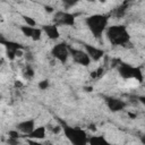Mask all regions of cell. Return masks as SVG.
I'll return each mask as SVG.
<instances>
[{"label": "cell", "instance_id": "52a82bcc", "mask_svg": "<svg viewBox=\"0 0 145 145\" xmlns=\"http://www.w3.org/2000/svg\"><path fill=\"white\" fill-rule=\"evenodd\" d=\"M54 22L59 25H68V26H71L74 25L75 23V16L71 15V14H68V12H58L54 17Z\"/></svg>", "mask_w": 145, "mask_h": 145}, {"label": "cell", "instance_id": "cb8c5ba5", "mask_svg": "<svg viewBox=\"0 0 145 145\" xmlns=\"http://www.w3.org/2000/svg\"><path fill=\"white\" fill-rule=\"evenodd\" d=\"M5 43V39H3V36L0 34V44H3Z\"/></svg>", "mask_w": 145, "mask_h": 145}, {"label": "cell", "instance_id": "d4e9b609", "mask_svg": "<svg viewBox=\"0 0 145 145\" xmlns=\"http://www.w3.org/2000/svg\"><path fill=\"white\" fill-rule=\"evenodd\" d=\"M45 8H46L48 11H52V8H51V7H45Z\"/></svg>", "mask_w": 145, "mask_h": 145}, {"label": "cell", "instance_id": "ffe728a7", "mask_svg": "<svg viewBox=\"0 0 145 145\" xmlns=\"http://www.w3.org/2000/svg\"><path fill=\"white\" fill-rule=\"evenodd\" d=\"M18 137H19V134H18V131H15V130H11V131H9V138L18 139Z\"/></svg>", "mask_w": 145, "mask_h": 145}, {"label": "cell", "instance_id": "2e32d148", "mask_svg": "<svg viewBox=\"0 0 145 145\" xmlns=\"http://www.w3.org/2000/svg\"><path fill=\"white\" fill-rule=\"evenodd\" d=\"M41 34H42V31L40 28H34V32H33V35H32V39L33 40H40L41 39Z\"/></svg>", "mask_w": 145, "mask_h": 145}, {"label": "cell", "instance_id": "ba28073f", "mask_svg": "<svg viewBox=\"0 0 145 145\" xmlns=\"http://www.w3.org/2000/svg\"><path fill=\"white\" fill-rule=\"evenodd\" d=\"M105 102H106L109 109L111 111H113V112L122 110L125 108V105H126V103L122 100H119V99H116V97H106Z\"/></svg>", "mask_w": 145, "mask_h": 145}, {"label": "cell", "instance_id": "8fae6325", "mask_svg": "<svg viewBox=\"0 0 145 145\" xmlns=\"http://www.w3.org/2000/svg\"><path fill=\"white\" fill-rule=\"evenodd\" d=\"M43 31L52 40H56V39L59 37V31H58V28H57L56 25H45L43 27Z\"/></svg>", "mask_w": 145, "mask_h": 145}, {"label": "cell", "instance_id": "e0dca14e", "mask_svg": "<svg viewBox=\"0 0 145 145\" xmlns=\"http://www.w3.org/2000/svg\"><path fill=\"white\" fill-rule=\"evenodd\" d=\"M24 20L26 22V24H27V26H29V27H34L35 26V20L34 19H32L31 17H24Z\"/></svg>", "mask_w": 145, "mask_h": 145}, {"label": "cell", "instance_id": "5b68a950", "mask_svg": "<svg viewBox=\"0 0 145 145\" xmlns=\"http://www.w3.org/2000/svg\"><path fill=\"white\" fill-rule=\"evenodd\" d=\"M52 56L54 58H57L60 62L65 63L69 56V49L67 48V45L65 43H59V44L54 45V48L52 49Z\"/></svg>", "mask_w": 145, "mask_h": 145}, {"label": "cell", "instance_id": "9a60e30c", "mask_svg": "<svg viewBox=\"0 0 145 145\" xmlns=\"http://www.w3.org/2000/svg\"><path fill=\"white\" fill-rule=\"evenodd\" d=\"M125 12H126V3L122 5L121 7H119L118 9H116L114 16H116V17H122V16L125 15Z\"/></svg>", "mask_w": 145, "mask_h": 145}, {"label": "cell", "instance_id": "6da1fadb", "mask_svg": "<svg viewBox=\"0 0 145 145\" xmlns=\"http://www.w3.org/2000/svg\"><path fill=\"white\" fill-rule=\"evenodd\" d=\"M106 34L113 45H125L129 41V34L123 26H111L108 28Z\"/></svg>", "mask_w": 145, "mask_h": 145}, {"label": "cell", "instance_id": "7c38bea8", "mask_svg": "<svg viewBox=\"0 0 145 145\" xmlns=\"http://www.w3.org/2000/svg\"><path fill=\"white\" fill-rule=\"evenodd\" d=\"M44 136H45V128L44 127H37L28 135V137L33 138V139H42V138H44Z\"/></svg>", "mask_w": 145, "mask_h": 145}, {"label": "cell", "instance_id": "9c48e42d", "mask_svg": "<svg viewBox=\"0 0 145 145\" xmlns=\"http://www.w3.org/2000/svg\"><path fill=\"white\" fill-rule=\"evenodd\" d=\"M17 129L25 134V135H29L34 129H35V123H34V120H25L20 123L17 125Z\"/></svg>", "mask_w": 145, "mask_h": 145}, {"label": "cell", "instance_id": "603a6c76", "mask_svg": "<svg viewBox=\"0 0 145 145\" xmlns=\"http://www.w3.org/2000/svg\"><path fill=\"white\" fill-rule=\"evenodd\" d=\"M26 59H28V60H32V59H33V57H32V53H27V54H26Z\"/></svg>", "mask_w": 145, "mask_h": 145}, {"label": "cell", "instance_id": "7a4b0ae2", "mask_svg": "<svg viewBox=\"0 0 145 145\" xmlns=\"http://www.w3.org/2000/svg\"><path fill=\"white\" fill-rule=\"evenodd\" d=\"M86 24L95 37H100L108 25V18L103 15H93L86 19Z\"/></svg>", "mask_w": 145, "mask_h": 145}, {"label": "cell", "instance_id": "4fadbf2b", "mask_svg": "<svg viewBox=\"0 0 145 145\" xmlns=\"http://www.w3.org/2000/svg\"><path fill=\"white\" fill-rule=\"evenodd\" d=\"M87 144H89V145H110L109 142L102 136H93V137L88 138Z\"/></svg>", "mask_w": 145, "mask_h": 145}, {"label": "cell", "instance_id": "8992f818", "mask_svg": "<svg viewBox=\"0 0 145 145\" xmlns=\"http://www.w3.org/2000/svg\"><path fill=\"white\" fill-rule=\"evenodd\" d=\"M69 53H71L74 60L77 62V63H80L83 66H88L91 59L89 57L87 56L86 52L82 51V50H75V49H69Z\"/></svg>", "mask_w": 145, "mask_h": 145}, {"label": "cell", "instance_id": "30bf717a", "mask_svg": "<svg viewBox=\"0 0 145 145\" xmlns=\"http://www.w3.org/2000/svg\"><path fill=\"white\" fill-rule=\"evenodd\" d=\"M85 49H86V53L89 57V59H93L95 61L100 60L104 54V52L101 49H97V48L92 46V45H85Z\"/></svg>", "mask_w": 145, "mask_h": 145}, {"label": "cell", "instance_id": "7402d4cb", "mask_svg": "<svg viewBox=\"0 0 145 145\" xmlns=\"http://www.w3.org/2000/svg\"><path fill=\"white\" fill-rule=\"evenodd\" d=\"M28 144L29 145H42V144H40V143L35 142V140H28Z\"/></svg>", "mask_w": 145, "mask_h": 145}, {"label": "cell", "instance_id": "5bb4252c", "mask_svg": "<svg viewBox=\"0 0 145 145\" xmlns=\"http://www.w3.org/2000/svg\"><path fill=\"white\" fill-rule=\"evenodd\" d=\"M34 28H35V27H29V26H22V32L24 33V35H25V36L32 37V35H33V32H34Z\"/></svg>", "mask_w": 145, "mask_h": 145}, {"label": "cell", "instance_id": "277c9868", "mask_svg": "<svg viewBox=\"0 0 145 145\" xmlns=\"http://www.w3.org/2000/svg\"><path fill=\"white\" fill-rule=\"evenodd\" d=\"M119 74L127 79H136V82L139 83L143 80V72L139 70V68H134L126 63H121L119 66Z\"/></svg>", "mask_w": 145, "mask_h": 145}, {"label": "cell", "instance_id": "484cf974", "mask_svg": "<svg viewBox=\"0 0 145 145\" xmlns=\"http://www.w3.org/2000/svg\"><path fill=\"white\" fill-rule=\"evenodd\" d=\"M0 99H1V96H0Z\"/></svg>", "mask_w": 145, "mask_h": 145}, {"label": "cell", "instance_id": "d6986e66", "mask_svg": "<svg viewBox=\"0 0 145 145\" xmlns=\"http://www.w3.org/2000/svg\"><path fill=\"white\" fill-rule=\"evenodd\" d=\"M48 86H49V82L48 80H41L39 83V87L41 89H45V88H48Z\"/></svg>", "mask_w": 145, "mask_h": 145}, {"label": "cell", "instance_id": "44dd1931", "mask_svg": "<svg viewBox=\"0 0 145 145\" xmlns=\"http://www.w3.org/2000/svg\"><path fill=\"white\" fill-rule=\"evenodd\" d=\"M60 130H61V128H60L59 126H57L56 128H53V129H52V131H53V133H56V134H58V133H60Z\"/></svg>", "mask_w": 145, "mask_h": 145}, {"label": "cell", "instance_id": "3957f363", "mask_svg": "<svg viewBox=\"0 0 145 145\" xmlns=\"http://www.w3.org/2000/svg\"><path fill=\"white\" fill-rule=\"evenodd\" d=\"M63 133L66 137L72 143V145H87L88 138L83 129L76 127H65Z\"/></svg>", "mask_w": 145, "mask_h": 145}, {"label": "cell", "instance_id": "ac0fdd59", "mask_svg": "<svg viewBox=\"0 0 145 145\" xmlns=\"http://www.w3.org/2000/svg\"><path fill=\"white\" fill-rule=\"evenodd\" d=\"M25 76L26 77H28V78H31V77H33L34 76V70L28 66V67H26V69H25Z\"/></svg>", "mask_w": 145, "mask_h": 145}]
</instances>
